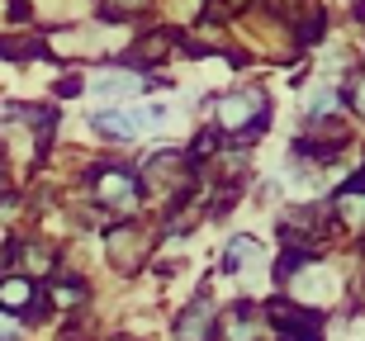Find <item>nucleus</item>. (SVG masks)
<instances>
[{
    "mask_svg": "<svg viewBox=\"0 0 365 341\" xmlns=\"http://www.w3.org/2000/svg\"><path fill=\"white\" fill-rule=\"evenodd\" d=\"M247 123H252V133L266 123V100H261L257 90H252V95H228L223 105H218V128L247 133Z\"/></svg>",
    "mask_w": 365,
    "mask_h": 341,
    "instance_id": "obj_1",
    "label": "nucleus"
},
{
    "mask_svg": "<svg viewBox=\"0 0 365 341\" xmlns=\"http://www.w3.org/2000/svg\"><path fill=\"white\" fill-rule=\"evenodd\" d=\"M271 318H275V327H280L289 341H323V332H318V318L304 313L299 303H271Z\"/></svg>",
    "mask_w": 365,
    "mask_h": 341,
    "instance_id": "obj_2",
    "label": "nucleus"
},
{
    "mask_svg": "<svg viewBox=\"0 0 365 341\" xmlns=\"http://www.w3.org/2000/svg\"><path fill=\"white\" fill-rule=\"evenodd\" d=\"M95 199L100 204H119V209H128L138 199V180L128 176V171H105V176L95 180Z\"/></svg>",
    "mask_w": 365,
    "mask_h": 341,
    "instance_id": "obj_3",
    "label": "nucleus"
},
{
    "mask_svg": "<svg viewBox=\"0 0 365 341\" xmlns=\"http://www.w3.org/2000/svg\"><path fill=\"white\" fill-rule=\"evenodd\" d=\"M176 341H214V313L209 303H190L185 313L176 318Z\"/></svg>",
    "mask_w": 365,
    "mask_h": 341,
    "instance_id": "obj_4",
    "label": "nucleus"
},
{
    "mask_svg": "<svg viewBox=\"0 0 365 341\" xmlns=\"http://www.w3.org/2000/svg\"><path fill=\"white\" fill-rule=\"evenodd\" d=\"M0 308H5V313H34V308H38L34 280H29V275H10V280H0Z\"/></svg>",
    "mask_w": 365,
    "mask_h": 341,
    "instance_id": "obj_5",
    "label": "nucleus"
},
{
    "mask_svg": "<svg viewBox=\"0 0 365 341\" xmlns=\"http://www.w3.org/2000/svg\"><path fill=\"white\" fill-rule=\"evenodd\" d=\"M152 119H157V114H138V110H128V114H100V119H95V128H105V133H123V137H133L138 128H148Z\"/></svg>",
    "mask_w": 365,
    "mask_h": 341,
    "instance_id": "obj_6",
    "label": "nucleus"
},
{
    "mask_svg": "<svg viewBox=\"0 0 365 341\" xmlns=\"http://www.w3.org/2000/svg\"><path fill=\"white\" fill-rule=\"evenodd\" d=\"M257 256H261V246L252 242V237H232L228 242V271H242V266H252Z\"/></svg>",
    "mask_w": 365,
    "mask_h": 341,
    "instance_id": "obj_7",
    "label": "nucleus"
},
{
    "mask_svg": "<svg viewBox=\"0 0 365 341\" xmlns=\"http://www.w3.org/2000/svg\"><path fill=\"white\" fill-rule=\"evenodd\" d=\"M166 48H171V33H157V38H143L128 57H133V62H152V57H162Z\"/></svg>",
    "mask_w": 365,
    "mask_h": 341,
    "instance_id": "obj_8",
    "label": "nucleus"
},
{
    "mask_svg": "<svg viewBox=\"0 0 365 341\" xmlns=\"http://www.w3.org/2000/svg\"><path fill=\"white\" fill-rule=\"evenodd\" d=\"M228 337L232 341H247V337H252V308H247V303H237V308L228 313Z\"/></svg>",
    "mask_w": 365,
    "mask_h": 341,
    "instance_id": "obj_9",
    "label": "nucleus"
},
{
    "mask_svg": "<svg viewBox=\"0 0 365 341\" xmlns=\"http://www.w3.org/2000/svg\"><path fill=\"white\" fill-rule=\"evenodd\" d=\"M133 76H109V81H95V95H133Z\"/></svg>",
    "mask_w": 365,
    "mask_h": 341,
    "instance_id": "obj_10",
    "label": "nucleus"
},
{
    "mask_svg": "<svg viewBox=\"0 0 365 341\" xmlns=\"http://www.w3.org/2000/svg\"><path fill=\"white\" fill-rule=\"evenodd\" d=\"M351 105L365 114V81H351Z\"/></svg>",
    "mask_w": 365,
    "mask_h": 341,
    "instance_id": "obj_11",
    "label": "nucleus"
},
{
    "mask_svg": "<svg viewBox=\"0 0 365 341\" xmlns=\"http://www.w3.org/2000/svg\"><path fill=\"white\" fill-rule=\"evenodd\" d=\"M76 90H81V76H67V81L57 85V95H76Z\"/></svg>",
    "mask_w": 365,
    "mask_h": 341,
    "instance_id": "obj_12",
    "label": "nucleus"
}]
</instances>
